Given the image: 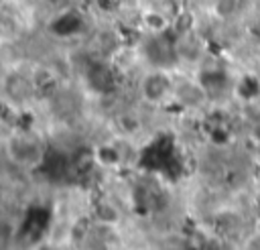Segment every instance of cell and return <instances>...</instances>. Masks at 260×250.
<instances>
[{"label": "cell", "mask_w": 260, "mask_h": 250, "mask_svg": "<svg viewBox=\"0 0 260 250\" xmlns=\"http://www.w3.org/2000/svg\"><path fill=\"white\" fill-rule=\"evenodd\" d=\"M4 163L22 173H37L47 165L49 146L41 132L24 126H10L0 142Z\"/></svg>", "instance_id": "1"}, {"label": "cell", "mask_w": 260, "mask_h": 250, "mask_svg": "<svg viewBox=\"0 0 260 250\" xmlns=\"http://www.w3.org/2000/svg\"><path fill=\"white\" fill-rule=\"evenodd\" d=\"M175 79L171 77L169 69L162 67H148L136 79V96L144 106L158 108L167 100H173Z\"/></svg>", "instance_id": "2"}, {"label": "cell", "mask_w": 260, "mask_h": 250, "mask_svg": "<svg viewBox=\"0 0 260 250\" xmlns=\"http://www.w3.org/2000/svg\"><path fill=\"white\" fill-rule=\"evenodd\" d=\"M205 98H207V91L203 89V85L199 81H189V79L175 81L173 100L177 104H181L183 108H197L205 102Z\"/></svg>", "instance_id": "3"}, {"label": "cell", "mask_w": 260, "mask_h": 250, "mask_svg": "<svg viewBox=\"0 0 260 250\" xmlns=\"http://www.w3.org/2000/svg\"><path fill=\"white\" fill-rule=\"evenodd\" d=\"M140 24L146 28L148 35H165L171 22H169V18L160 10L148 8V10H144L140 14Z\"/></svg>", "instance_id": "4"}, {"label": "cell", "mask_w": 260, "mask_h": 250, "mask_svg": "<svg viewBox=\"0 0 260 250\" xmlns=\"http://www.w3.org/2000/svg\"><path fill=\"white\" fill-rule=\"evenodd\" d=\"M215 10H217L219 16H230L238 10V0H217Z\"/></svg>", "instance_id": "5"}]
</instances>
